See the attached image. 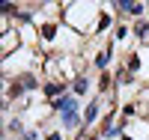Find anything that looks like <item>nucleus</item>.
I'll use <instances>...</instances> for the list:
<instances>
[{
    "label": "nucleus",
    "instance_id": "obj_1",
    "mask_svg": "<svg viewBox=\"0 0 149 140\" xmlns=\"http://www.w3.org/2000/svg\"><path fill=\"white\" fill-rule=\"evenodd\" d=\"M98 15H102V6L98 3H63V15L60 18H63V24L72 27L74 33L86 36V33L95 30Z\"/></svg>",
    "mask_w": 149,
    "mask_h": 140
},
{
    "label": "nucleus",
    "instance_id": "obj_2",
    "mask_svg": "<svg viewBox=\"0 0 149 140\" xmlns=\"http://www.w3.org/2000/svg\"><path fill=\"white\" fill-rule=\"evenodd\" d=\"M60 125H63V131H81L84 128V113L78 107V95H74V101L60 113Z\"/></svg>",
    "mask_w": 149,
    "mask_h": 140
},
{
    "label": "nucleus",
    "instance_id": "obj_3",
    "mask_svg": "<svg viewBox=\"0 0 149 140\" xmlns=\"http://www.w3.org/2000/svg\"><path fill=\"white\" fill-rule=\"evenodd\" d=\"M66 93H72L66 81H42V98L48 101V104L57 101V98H63Z\"/></svg>",
    "mask_w": 149,
    "mask_h": 140
},
{
    "label": "nucleus",
    "instance_id": "obj_4",
    "mask_svg": "<svg viewBox=\"0 0 149 140\" xmlns=\"http://www.w3.org/2000/svg\"><path fill=\"white\" fill-rule=\"evenodd\" d=\"M113 3H107V6H102V15H98V21H95V30H93V36H102V33H107L110 27H116V15H113Z\"/></svg>",
    "mask_w": 149,
    "mask_h": 140
},
{
    "label": "nucleus",
    "instance_id": "obj_5",
    "mask_svg": "<svg viewBox=\"0 0 149 140\" xmlns=\"http://www.w3.org/2000/svg\"><path fill=\"white\" fill-rule=\"evenodd\" d=\"M98 119H102V98L95 95V98H90V104L84 107V128H81V131L93 128V125H95Z\"/></svg>",
    "mask_w": 149,
    "mask_h": 140
},
{
    "label": "nucleus",
    "instance_id": "obj_6",
    "mask_svg": "<svg viewBox=\"0 0 149 140\" xmlns=\"http://www.w3.org/2000/svg\"><path fill=\"white\" fill-rule=\"evenodd\" d=\"M116 12H122V15H128V18H146V3H134V0H119V3H113Z\"/></svg>",
    "mask_w": 149,
    "mask_h": 140
},
{
    "label": "nucleus",
    "instance_id": "obj_7",
    "mask_svg": "<svg viewBox=\"0 0 149 140\" xmlns=\"http://www.w3.org/2000/svg\"><path fill=\"white\" fill-rule=\"evenodd\" d=\"M113 51H116V45L110 42L104 51H95L93 54V60H90V66L95 69V72H107V66H110V57H113Z\"/></svg>",
    "mask_w": 149,
    "mask_h": 140
},
{
    "label": "nucleus",
    "instance_id": "obj_8",
    "mask_svg": "<svg viewBox=\"0 0 149 140\" xmlns=\"http://www.w3.org/2000/svg\"><path fill=\"white\" fill-rule=\"evenodd\" d=\"M69 86H72V95H78V98H84L86 93H90V75H84V72H81L78 78H74V81L69 84Z\"/></svg>",
    "mask_w": 149,
    "mask_h": 140
},
{
    "label": "nucleus",
    "instance_id": "obj_9",
    "mask_svg": "<svg viewBox=\"0 0 149 140\" xmlns=\"http://www.w3.org/2000/svg\"><path fill=\"white\" fill-rule=\"evenodd\" d=\"M131 36L137 42H149V18H137L131 24Z\"/></svg>",
    "mask_w": 149,
    "mask_h": 140
},
{
    "label": "nucleus",
    "instance_id": "obj_10",
    "mask_svg": "<svg viewBox=\"0 0 149 140\" xmlns=\"http://www.w3.org/2000/svg\"><path fill=\"white\" fill-rule=\"evenodd\" d=\"M128 36H131V27H128L125 21H119L116 27H113V45H116V48H122V45H125V39H128Z\"/></svg>",
    "mask_w": 149,
    "mask_h": 140
},
{
    "label": "nucleus",
    "instance_id": "obj_11",
    "mask_svg": "<svg viewBox=\"0 0 149 140\" xmlns=\"http://www.w3.org/2000/svg\"><path fill=\"white\" fill-rule=\"evenodd\" d=\"M110 86H113V78H110V75L107 72H102V75H98V93H110Z\"/></svg>",
    "mask_w": 149,
    "mask_h": 140
},
{
    "label": "nucleus",
    "instance_id": "obj_12",
    "mask_svg": "<svg viewBox=\"0 0 149 140\" xmlns=\"http://www.w3.org/2000/svg\"><path fill=\"white\" fill-rule=\"evenodd\" d=\"M39 137H45V134H39V128H33V125H30V128L27 131H24L18 140H39Z\"/></svg>",
    "mask_w": 149,
    "mask_h": 140
},
{
    "label": "nucleus",
    "instance_id": "obj_13",
    "mask_svg": "<svg viewBox=\"0 0 149 140\" xmlns=\"http://www.w3.org/2000/svg\"><path fill=\"white\" fill-rule=\"evenodd\" d=\"M45 140H63V128H51V131H45Z\"/></svg>",
    "mask_w": 149,
    "mask_h": 140
},
{
    "label": "nucleus",
    "instance_id": "obj_14",
    "mask_svg": "<svg viewBox=\"0 0 149 140\" xmlns=\"http://www.w3.org/2000/svg\"><path fill=\"white\" fill-rule=\"evenodd\" d=\"M146 122H149V107H146Z\"/></svg>",
    "mask_w": 149,
    "mask_h": 140
}]
</instances>
